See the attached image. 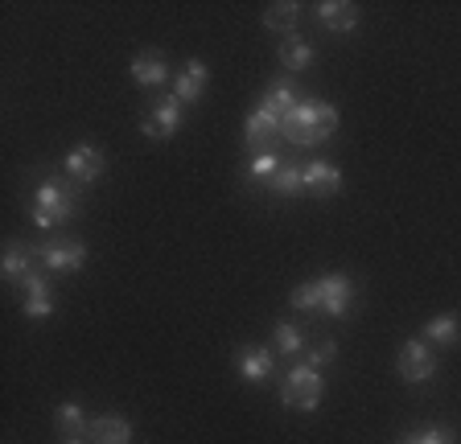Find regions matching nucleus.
Wrapping results in <instances>:
<instances>
[{"mask_svg":"<svg viewBox=\"0 0 461 444\" xmlns=\"http://www.w3.org/2000/svg\"><path fill=\"white\" fill-rule=\"evenodd\" d=\"M334 128H338V111H334V107L321 103V99H301V103L285 116V124H280V136H285L288 145L313 148V145H321V140H326Z\"/></svg>","mask_w":461,"mask_h":444,"instance_id":"obj_1","label":"nucleus"},{"mask_svg":"<svg viewBox=\"0 0 461 444\" xmlns=\"http://www.w3.org/2000/svg\"><path fill=\"white\" fill-rule=\"evenodd\" d=\"M75 193L67 190L62 182H41L38 193H33V226H41V231H50V226H58V222H67L70 214H75Z\"/></svg>","mask_w":461,"mask_h":444,"instance_id":"obj_2","label":"nucleus"},{"mask_svg":"<svg viewBox=\"0 0 461 444\" xmlns=\"http://www.w3.org/2000/svg\"><path fill=\"white\" fill-rule=\"evenodd\" d=\"M280 399H285L288 407H301V412H313L317 404H321V375H317L313 367H293L285 378V386H280Z\"/></svg>","mask_w":461,"mask_h":444,"instance_id":"obj_3","label":"nucleus"},{"mask_svg":"<svg viewBox=\"0 0 461 444\" xmlns=\"http://www.w3.org/2000/svg\"><path fill=\"white\" fill-rule=\"evenodd\" d=\"M38 260L46 263L50 271H58V276H67V271H78L86 263V247L78 239H62V243H46V247H38Z\"/></svg>","mask_w":461,"mask_h":444,"instance_id":"obj_4","label":"nucleus"},{"mask_svg":"<svg viewBox=\"0 0 461 444\" xmlns=\"http://www.w3.org/2000/svg\"><path fill=\"white\" fill-rule=\"evenodd\" d=\"M182 103H177V99H157L153 103V116L144 120V136H153V140H169L173 132H177V128H182Z\"/></svg>","mask_w":461,"mask_h":444,"instance_id":"obj_5","label":"nucleus"},{"mask_svg":"<svg viewBox=\"0 0 461 444\" xmlns=\"http://www.w3.org/2000/svg\"><path fill=\"white\" fill-rule=\"evenodd\" d=\"M432 370H437V358H432V350L424 342H408L400 350V378L424 383V378H432Z\"/></svg>","mask_w":461,"mask_h":444,"instance_id":"obj_6","label":"nucleus"},{"mask_svg":"<svg viewBox=\"0 0 461 444\" xmlns=\"http://www.w3.org/2000/svg\"><path fill=\"white\" fill-rule=\"evenodd\" d=\"M104 164H107L104 153H99L95 145H86V140H83V145H75V148L67 153V173L75 177V182H83V185L95 182V177L104 173Z\"/></svg>","mask_w":461,"mask_h":444,"instance_id":"obj_7","label":"nucleus"},{"mask_svg":"<svg viewBox=\"0 0 461 444\" xmlns=\"http://www.w3.org/2000/svg\"><path fill=\"white\" fill-rule=\"evenodd\" d=\"M206 78H211V70H206V62H185L182 67V75L173 78V99H177V103H198L202 99V91H206Z\"/></svg>","mask_w":461,"mask_h":444,"instance_id":"obj_8","label":"nucleus"},{"mask_svg":"<svg viewBox=\"0 0 461 444\" xmlns=\"http://www.w3.org/2000/svg\"><path fill=\"white\" fill-rule=\"evenodd\" d=\"M301 177H305V190L317 193V198H330V193H338V185H342L338 164H330V161H305L301 164Z\"/></svg>","mask_w":461,"mask_h":444,"instance_id":"obj_9","label":"nucleus"},{"mask_svg":"<svg viewBox=\"0 0 461 444\" xmlns=\"http://www.w3.org/2000/svg\"><path fill=\"white\" fill-rule=\"evenodd\" d=\"M317 289H321V313H330V317H346L350 297H355L350 280H346V276H321Z\"/></svg>","mask_w":461,"mask_h":444,"instance_id":"obj_10","label":"nucleus"},{"mask_svg":"<svg viewBox=\"0 0 461 444\" xmlns=\"http://www.w3.org/2000/svg\"><path fill=\"white\" fill-rule=\"evenodd\" d=\"M21 292H25V317L29 321H46L50 313H54V292H50V280H41L38 271L21 284Z\"/></svg>","mask_w":461,"mask_h":444,"instance_id":"obj_11","label":"nucleus"},{"mask_svg":"<svg viewBox=\"0 0 461 444\" xmlns=\"http://www.w3.org/2000/svg\"><path fill=\"white\" fill-rule=\"evenodd\" d=\"M243 136H248V145L256 148V156L259 153H272V140L280 136V124L272 116H264V111L256 107V111L243 120Z\"/></svg>","mask_w":461,"mask_h":444,"instance_id":"obj_12","label":"nucleus"},{"mask_svg":"<svg viewBox=\"0 0 461 444\" xmlns=\"http://www.w3.org/2000/svg\"><path fill=\"white\" fill-rule=\"evenodd\" d=\"M317 17H321V25L334 33H350L358 25V9L350 0H321V4H317Z\"/></svg>","mask_w":461,"mask_h":444,"instance_id":"obj_13","label":"nucleus"},{"mask_svg":"<svg viewBox=\"0 0 461 444\" xmlns=\"http://www.w3.org/2000/svg\"><path fill=\"white\" fill-rule=\"evenodd\" d=\"M0 271H5V280L21 289V284L33 276V252H29L25 243H9V247H5V260H0Z\"/></svg>","mask_w":461,"mask_h":444,"instance_id":"obj_14","label":"nucleus"},{"mask_svg":"<svg viewBox=\"0 0 461 444\" xmlns=\"http://www.w3.org/2000/svg\"><path fill=\"white\" fill-rule=\"evenodd\" d=\"M86 436H91V444H128L132 440V424L124 415H99Z\"/></svg>","mask_w":461,"mask_h":444,"instance_id":"obj_15","label":"nucleus"},{"mask_svg":"<svg viewBox=\"0 0 461 444\" xmlns=\"http://www.w3.org/2000/svg\"><path fill=\"white\" fill-rule=\"evenodd\" d=\"M132 78L140 87H161L165 78H169V67H165V58L157 49H144V54H136V62H132Z\"/></svg>","mask_w":461,"mask_h":444,"instance_id":"obj_16","label":"nucleus"},{"mask_svg":"<svg viewBox=\"0 0 461 444\" xmlns=\"http://www.w3.org/2000/svg\"><path fill=\"white\" fill-rule=\"evenodd\" d=\"M297 107V95H293V83H272L268 87V95L259 99V111L264 116H272L276 124H285V116Z\"/></svg>","mask_w":461,"mask_h":444,"instance_id":"obj_17","label":"nucleus"},{"mask_svg":"<svg viewBox=\"0 0 461 444\" xmlns=\"http://www.w3.org/2000/svg\"><path fill=\"white\" fill-rule=\"evenodd\" d=\"M272 375V354L264 346H243L240 354V378L243 383H264Z\"/></svg>","mask_w":461,"mask_h":444,"instance_id":"obj_18","label":"nucleus"},{"mask_svg":"<svg viewBox=\"0 0 461 444\" xmlns=\"http://www.w3.org/2000/svg\"><path fill=\"white\" fill-rule=\"evenodd\" d=\"M424 338H429L432 346H457V338H461V321L453 317V313H441V317H432L429 325H424Z\"/></svg>","mask_w":461,"mask_h":444,"instance_id":"obj_19","label":"nucleus"},{"mask_svg":"<svg viewBox=\"0 0 461 444\" xmlns=\"http://www.w3.org/2000/svg\"><path fill=\"white\" fill-rule=\"evenodd\" d=\"M280 62H285L288 70H309L313 67V46H309L305 38H297V33H288L285 46H280Z\"/></svg>","mask_w":461,"mask_h":444,"instance_id":"obj_20","label":"nucleus"},{"mask_svg":"<svg viewBox=\"0 0 461 444\" xmlns=\"http://www.w3.org/2000/svg\"><path fill=\"white\" fill-rule=\"evenodd\" d=\"M58 432H62V440H83V436L91 432V424L83 420V407L78 404L58 407Z\"/></svg>","mask_w":461,"mask_h":444,"instance_id":"obj_21","label":"nucleus"},{"mask_svg":"<svg viewBox=\"0 0 461 444\" xmlns=\"http://www.w3.org/2000/svg\"><path fill=\"white\" fill-rule=\"evenodd\" d=\"M268 190H276V193H301V190H305L301 164H280V173L268 182Z\"/></svg>","mask_w":461,"mask_h":444,"instance_id":"obj_22","label":"nucleus"},{"mask_svg":"<svg viewBox=\"0 0 461 444\" xmlns=\"http://www.w3.org/2000/svg\"><path fill=\"white\" fill-rule=\"evenodd\" d=\"M272 342H276L280 354H301V346H305V338H301V329L293 325V321H280L276 333H272Z\"/></svg>","mask_w":461,"mask_h":444,"instance_id":"obj_23","label":"nucleus"},{"mask_svg":"<svg viewBox=\"0 0 461 444\" xmlns=\"http://www.w3.org/2000/svg\"><path fill=\"white\" fill-rule=\"evenodd\" d=\"M297 4H272L268 13H264V25H268V30H276V33H288L293 30V21H297Z\"/></svg>","mask_w":461,"mask_h":444,"instance_id":"obj_24","label":"nucleus"},{"mask_svg":"<svg viewBox=\"0 0 461 444\" xmlns=\"http://www.w3.org/2000/svg\"><path fill=\"white\" fill-rule=\"evenodd\" d=\"M280 156L276 153H259V156H251V177H256V182H272V177L280 173Z\"/></svg>","mask_w":461,"mask_h":444,"instance_id":"obj_25","label":"nucleus"},{"mask_svg":"<svg viewBox=\"0 0 461 444\" xmlns=\"http://www.w3.org/2000/svg\"><path fill=\"white\" fill-rule=\"evenodd\" d=\"M293 309H321V289H317V280H309V284H301V289H293Z\"/></svg>","mask_w":461,"mask_h":444,"instance_id":"obj_26","label":"nucleus"},{"mask_svg":"<svg viewBox=\"0 0 461 444\" xmlns=\"http://www.w3.org/2000/svg\"><path fill=\"white\" fill-rule=\"evenodd\" d=\"M338 358V346L334 342H317L313 350H309V358H305V367H313V370H321L326 362H334Z\"/></svg>","mask_w":461,"mask_h":444,"instance_id":"obj_27","label":"nucleus"},{"mask_svg":"<svg viewBox=\"0 0 461 444\" xmlns=\"http://www.w3.org/2000/svg\"><path fill=\"white\" fill-rule=\"evenodd\" d=\"M408 444H457V436L449 428H424V432L408 436Z\"/></svg>","mask_w":461,"mask_h":444,"instance_id":"obj_28","label":"nucleus"},{"mask_svg":"<svg viewBox=\"0 0 461 444\" xmlns=\"http://www.w3.org/2000/svg\"><path fill=\"white\" fill-rule=\"evenodd\" d=\"M62 444H83V440H62Z\"/></svg>","mask_w":461,"mask_h":444,"instance_id":"obj_29","label":"nucleus"}]
</instances>
